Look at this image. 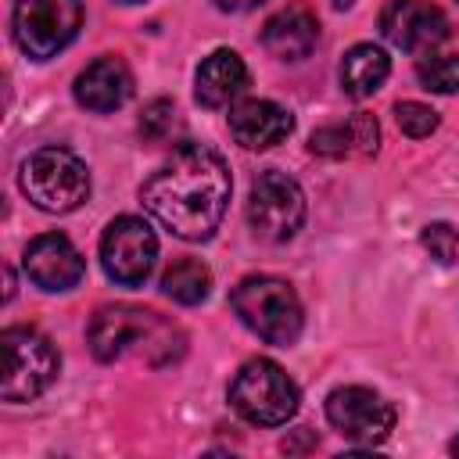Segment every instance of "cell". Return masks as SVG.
I'll use <instances>...</instances> for the list:
<instances>
[{
    "label": "cell",
    "mask_w": 459,
    "mask_h": 459,
    "mask_svg": "<svg viewBox=\"0 0 459 459\" xmlns=\"http://www.w3.org/2000/svg\"><path fill=\"white\" fill-rule=\"evenodd\" d=\"M326 420H330V427L341 437H348L355 445H380L394 430L398 412L373 387L351 384V387L330 391V398H326Z\"/></svg>",
    "instance_id": "10"
},
{
    "label": "cell",
    "mask_w": 459,
    "mask_h": 459,
    "mask_svg": "<svg viewBox=\"0 0 459 459\" xmlns=\"http://www.w3.org/2000/svg\"><path fill=\"white\" fill-rule=\"evenodd\" d=\"M4 402H32L57 377L54 344L32 326H7L4 337Z\"/></svg>",
    "instance_id": "6"
},
{
    "label": "cell",
    "mask_w": 459,
    "mask_h": 459,
    "mask_svg": "<svg viewBox=\"0 0 459 459\" xmlns=\"http://www.w3.org/2000/svg\"><path fill=\"white\" fill-rule=\"evenodd\" d=\"M133 97V75L118 57H97L75 79V100L86 111H115Z\"/></svg>",
    "instance_id": "15"
},
{
    "label": "cell",
    "mask_w": 459,
    "mask_h": 459,
    "mask_svg": "<svg viewBox=\"0 0 459 459\" xmlns=\"http://www.w3.org/2000/svg\"><path fill=\"white\" fill-rule=\"evenodd\" d=\"M319 43V22L308 7L290 4L262 25V47L280 61H301Z\"/></svg>",
    "instance_id": "14"
},
{
    "label": "cell",
    "mask_w": 459,
    "mask_h": 459,
    "mask_svg": "<svg viewBox=\"0 0 459 459\" xmlns=\"http://www.w3.org/2000/svg\"><path fill=\"white\" fill-rule=\"evenodd\" d=\"M233 312L240 316V323L258 333L269 344H294L301 333V301L294 294V287L280 276H244L233 294H230Z\"/></svg>",
    "instance_id": "3"
},
{
    "label": "cell",
    "mask_w": 459,
    "mask_h": 459,
    "mask_svg": "<svg viewBox=\"0 0 459 459\" xmlns=\"http://www.w3.org/2000/svg\"><path fill=\"white\" fill-rule=\"evenodd\" d=\"M247 222L269 244L290 240L305 222V194L287 172H258L247 194Z\"/></svg>",
    "instance_id": "8"
},
{
    "label": "cell",
    "mask_w": 459,
    "mask_h": 459,
    "mask_svg": "<svg viewBox=\"0 0 459 459\" xmlns=\"http://www.w3.org/2000/svg\"><path fill=\"white\" fill-rule=\"evenodd\" d=\"M452 452H455V455H459V437H455V441H452Z\"/></svg>",
    "instance_id": "26"
},
{
    "label": "cell",
    "mask_w": 459,
    "mask_h": 459,
    "mask_svg": "<svg viewBox=\"0 0 459 459\" xmlns=\"http://www.w3.org/2000/svg\"><path fill=\"white\" fill-rule=\"evenodd\" d=\"M122 4H136V0H122Z\"/></svg>",
    "instance_id": "27"
},
{
    "label": "cell",
    "mask_w": 459,
    "mask_h": 459,
    "mask_svg": "<svg viewBox=\"0 0 459 459\" xmlns=\"http://www.w3.org/2000/svg\"><path fill=\"white\" fill-rule=\"evenodd\" d=\"M161 290L179 305H201L208 298V290H212V273L197 258H179V262H172L165 269Z\"/></svg>",
    "instance_id": "19"
},
{
    "label": "cell",
    "mask_w": 459,
    "mask_h": 459,
    "mask_svg": "<svg viewBox=\"0 0 459 459\" xmlns=\"http://www.w3.org/2000/svg\"><path fill=\"white\" fill-rule=\"evenodd\" d=\"M298 384L273 362V359H251L237 369L230 384V405L258 427H280L298 412Z\"/></svg>",
    "instance_id": "5"
},
{
    "label": "cell",
    "mask_w": 459,
    "mask_h": 459,
    "mask_svg": "<svg viewBox=\"0 0 459 459\" xmlns=\"http://www.w3.org/2000/svg\"><path fill=\"white\" fill-rule=\"evenodd\" d=\"M294 129V118L287 108L273 104V100H240L230 111V133L240 147L247 151H269L276 143H283Z\"/></svg>",
    "instance_id": "13"
},
{
    "label": "cell",
    "mask_w": 459,
    "mask_h": 459,
    "mask_svg": "<svg viewBox=\"0 0 459 459\" xmlns=\"http://www.w3.org/2000/svg\"><path fill=\"white\" fill-rule=\"evenodd\" d=\"M258 4H265V0H215V7H222V11H255Z\"/></svg>",
    "instance_id": "24"
},
{
    "label": "cell",
    "mask_w": 459,
    "mask_h": 459,
    "mask_svg": "<svg viewBox=\"0 0 459 459\" xmlns=\"http://www.w3.org/2000/svg\"><path fill=\"white\" fill-rule=\"evenodd\" d=\"M380 32L398 50L430 54L448 39V18L427 0H387L380 11Z\"/></svg>",
    "instance_id": "11"
},
{
    "label": "cell",
    "mask_w": 459,
    "mask_h": 459,
    "mask_svg": "<svg viewBox=\"0 0 459 459\" xmlns=\"http://www.w3.org/2000/svg\"><path fill=\"white\" fill-rule=\"evenodd\" d=\"M82 25V0H18L11 14L14 43L36 57L47 61L57 50H65Z\"/></svg>",
    "instance_id": "7"
},
{
    "label": "cell",
    "mask_w": 459,
    "mask_h": 459,
    "mask_svg": "<svg viewBox=\"0 0 459 459\" xmlns=\"http://www.w3.org/2000/svg\"><path fill=\"white\" fill-rule=\"evenodd\" d=\"M387 75H391V57L380 47H373V43L351 47L344 54V61H341V86L355 100L373 97L387 82Z\"/></svg>",
    "instance_id": "18"
},
{
    "label": "cell",
    "mask_w": 459,
    "mask_h": 459,
    "mask_svg": "<svg viewBox=\"0 0 459 459\" xmlns=\"http://www.w3.org/2000/svg\"><path fill=\"white\" fill-rule=\"evenodd\" d=\"M394 118H398V129L412 140H423L437 129V111L430 104H420V100H402L394 108Z\"/></svg>",
    "instance_id": "22"
},
{
    "label": "cell",
    "mask_w": 459,
    "mask_h": 459,
    "mask_svg": "<svg viewBox=\"0 0 459 459\" xmlns=\"http://www.w3.org/2000/svg\"><path fill=\"white\" fill-rule=\"evenodd\" d=\"M154 258H158V237L136 215H118L100 237V265L108 280L122 287H140L151 276Z\"/></svg>",
    "instance_id": "9"
},
{
    "label": "cell",
    "mask_w": 459,
    "mask_h": 459,
    "mask_svg": "<svg viewBox=\"0 0 459 459\" xmlns=\"http://www.w3.org/2000/svg\"><path fill=\"white\" fill-rule=\"evenodd\" d=\"M377 143H380V126L373 115L359 111L351 115L348 122H333V126H323L312 133L308 140V151L312 154H323V158H369L377 154Z\"/></svg>",
    "instance_id": "17"
},
{
    "label": "cell",
    "mask_w": 459,
    "mask_h": 459,
    "mask_svg": "<svg viewBox=\"0 0 459 459\" xmlns=\"http://www.w3.org/2000/svg\"><path fill=\"white\" fill-rule=\"evenodd\" d=\"M247 90V65L237 50H212L194 75V97L204 108H226Z\"/></svg>",
    "instance_id": "16"
},
{
    "label": "cell",
    "mask_w": 459,
    "mask_h": 459,
    "mask_svg": "<svg viewBox=\"0 0 459 459\" xmlns=\"http://www.w3.org/2000/svg\"><path fill=\"white\" fill-rule=\"evenodd\" d=\"M179 129V111L172 100H151L140 115V136L147 143H165Z\"/></svg>",
    "instance_id": "21"
},
{
    "label": "cell",
    "mask_w": 459,
    "mask_h": 459,
    "mask_svg": "<svg viewBox=\"0 0 459 459\" xmlns=\"http://www.w3.org/2000/svg\"><path fill=\"white\" fill-rule=\"evenodd\" d=\"M90 348L100 362L143 359L147 366H169L183 355L186 337L176 323L136 305H104L90 319Z\"/></svg>",
    "instance_id": "2"
},
{
    "label": "cell",
    "mask_w": 459,
    "mask_h": 459,
    "mask_svg": "<svg viewBox=\"0 0 459 459\" xmlns=\"http://www.w3.org/2000/svg\"><path fill=\"white\" fill-rule=\"evenodd\" d=\"M25 273L43 290H72L86 276V262L65 233H39L25 247Z\"/></svg>",
    "instance_id": "12"
},
{
    "label": "cell",
    "mask_w": 459,
    "mask_h": 459,
    "mask_svg": "<svg viewBox=\"0 0 459 459\" xmlns=\"http://www.w3.org/2000/svg\"><path fill=\"white\" fill-rule=\"evenodd\" d=\"M230 169L204 143H179L140 186L143 208L183 240H208L230 204Z\"/></svg>",
    "instance_id": "1"
},
{
    "label": "cell",
    "mask_w": 459,
    "mask_h": 459,
    "mask_svg": "<svg viewBox=\"0 0 459 459\" xmlns=\"http://www.w3.org/2000/svg\"><path fill=\"white\" fill-rule=\"evenodd\" d=\"M333 4H337V7H351L355 0H333Z\"/></svg>",
    "instance_id": "25"
},
{
    "label": "cell",
    "mask_w": 459,
    "mask_h": 459,
    "mask_svg": "<svg viewBox=\"0 0 459 459\" xmlns=\"http://www.w3.org/2000/svg\"><path fill=\"white\" fill-rule=\"evenodd\" d=\"M420 240L430 251V258H437L441 265H448L455 258V251H459V237H455V230L448 222H427Z\"/></svg>",
    "instance_id": "23"
},
{
    "label": "cell",
    "mask_w": 459,
    "mask_h": 459,
    "mask_svg": "<svg viewBox=\"0 0 459 459\" xmlns=\"http://www.w3.org/2000/svg\"><path fill=\"white\" fill-rule=\"evenodd\" d=\"M18 183H22L25 197L39 212H50V215L75 212L90 197V169L68 147L32 151L18 169Z\"/></svg>",
    "instance_id": "4"
},
{
    "label": "cell",
    "mask_w": 459,
    "mask_h": 459,
    "mask_svg": "<svg viewBox=\"0 0 459 459\" xmlns=\"http://www.w3.org/2000/svg\"><path fill=\"white\" fill-rule=\"evenodd\" d=\"M416 79L434 93H455L459 90V57L455 54H437V50L420 54Z\"/></svg>",
    "instance_id": "20"
}]
</instances>
